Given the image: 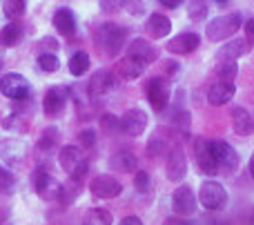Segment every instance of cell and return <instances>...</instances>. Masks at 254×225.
<instances>
[{
  "mask_svg": "<svg viewBox=\"0 0 254 225\" xmlns=\"http://www.w3.org/2000/svg\"><path fill=\"white\" fill-rule=\"evenodd\" d=\"M241 27H243L241 11L221 13V16H216L214 20H210V25H207V40H210V43H225V40L232 38Z\"/></svg>",
  "mask_w": 254,
  "mask_h": 225,
  "instance_id": "6da1fadb",
  "label": "cell"
},
{
  "mask_svg": "<svg viewBox=\"0 0 254 225\" xmlns=\"http://www.w3.org/2000/svg\"><path fill=\"white\" fill-rule=\"evenodd\" d=\"M125 40H127V29L119 22H103L96 31V43L110 56H114V54H119L123 49Z\"/></svg>",
  "mask_w": 254,
  "mask_h": 225,
  "instance_id": "7a4b0ae2",
  "label": "cell"
},
{
  "mask_svg": "<svg viewBox=\"0 0 254 225\" xmlns=\"http://www.w3.org/2000/svg\"><path fill=\"white\" fill-rule=\"evenodd\" d=\"M29 156V147L22 138H4L0 141V159L9 165V168H22Z\"/></svg>",
  "mask_w": 254,
  "mask_h": 225,
  "instance_id": "3957f363",
  "label": "cell"
},
{
  "mask_svg": "<svg viewBox=\"0 0 254 225\" xmlns=\"http://www.w3.org/2000/svg\"><path fill=\"white\" fill-rule=\"evenodd\" d=\"M198 201L205 210H223L228 203V192L219 181H203L198 190Z\"/></svg>",
  "mask_w": 254,
  "mask_h": 225,
  "instance_id": "277c9868",
  "label": "cell"
},
{
  "mask_svg": "<svg viewBox=\"0 0 254 225\" xmlns=\"http://www.w3.org/2000/svg\"><path fill=\"white\" fill-rule=\"evenodd\" d=\"M29 80L25 76L16 74V71H9L0 78V92H2V96L11 98V101H25L29 96Z\"/></svg>",
  "mask_w": 254,
  "mask_h": 225,
  "instance_id": "5b68a950",
  "label": "cell"
},
{
  "mask_svg": "<svg viewBox=\"0 0 254 225\" xmlns=\"http://www.w3.org/2000/svg\"><path fill=\"white\" fill-rule=\"evenodd\" d=\"M170 94H172V85L163 76H156V78H152L147 83V101L154 112L165 110L167 103H170Z\"/></svg>",
  "mask_w": 254,
  "mask_h": 225,
  "instance_id": "8992f818",
  "label": "cell"
},
{
  "mask_svg": "<svg viewBox=\"0 0 254 225\" xmlns=\"http://www.w3.org/2000/svg\"><path fill=\"white\" fill-rule=\"evenodd\" d=\"M196 196H194L192 187L188 185H181L174 190V194H172V210H174V214H179L181 219H190L196 214Z\"/></svg>",
  "mask_w": 254,
  "mask_h": 225,
  "instance_id": "52a82bcc",
  "label": "cell"
},
{
  "mask_svg": "<svg viewBox=\"0 0 254 225\" xmlns=\"http://www.w3.org/2000/svg\"><path fill=\"white\" fill-rule=\"evenodd\" d=\"M165 174L172 183H181L188 174V156L185 150L181 145H174L167 154V163H165Z\"/></svg>",
  "mask_w": 254,
  "mask_h": 225,
  "instance_id": "ba28073f",
  "label": "cell"
},
{
  "mask_svg": "<svg viewBox=\"0 0 254 225\" xmlns=\"http://www.w3.org/2000/svg\"><path fill=\"white\" fill-rule=\"evenodd\" d=\"M89 192H92L96 199H116L123 192V183L116 181L110 174H101V176H94L89 181Z\"/></svg>",
  "mask_w": 254,
  "mask_h": 225,
  "instance_id": "9c48e42d",
  "label": "cell"
},
{
  "mask_svg": "<svg viewBox=\"0 0 254 225\" xmlns=\"http://www.w3.org/2000/svg\"><path fill=\"white\" fill-rule=\"evenodd\" d=\"M63 192V183L58 181L56 176H52L45 169H38L36 172V194L43 201H58Z\"/></svg>",
  "mask_w": 254,
  "mask_h": 225,
  "instance_id": "30bf717a",
  "label": "cell"
},
{
  "mask_svg": "<svg viewBox=\"0 0 254 225\" xmlns=\"http://www.w3.org/2000/svg\"><path fill=\"white\" fill-rule=\"evenodd\" d=\"M194 159H196V165L201 168V172L205 174H216L219 165H216V159L212 154V141H205V138H194Z\"/></svg>",
  "mask_w": 254,
  "mask_h": 225,
  "instance_id": "8fae6325",
  "label": "cell"
},
{
  "mask_svg": "<svg viewBox=\"0 0 254 225\" xmlns=\"http://www.w3.org/2000/svg\"><path fill=\"white\" fill-rule=\"evenodd\" d=\"M67 98H69V89L63 87V85H56V87L47 89V94H45V101H43L45 114H47L49 118H54V116H61L63 110H65V105H67Z\"/></svg>",
  "mask_w": 254,
  "mask_h": 225,
  "instance_id": "7c38bea8",
  "label": "cell"
},
{
  "mask_svg": "<svg viewBox=\"0 0 254 225\" xmlns=\"http://www.w3.org/2000/svg\"><path fill=\"white\" fill-rule=\"evenodd\" d=\"M248 52H250V43H248L246 38H232L216 52V65L234 62V60H239V58L246 56Z\"/></svg>",
  "mask_w": 254,
  "mask_h": 225,
  "instance_id": "4fadbf2b",
  "label": "cell"
},
{
  "mask_svg": "<svg viewBox=\"0 0 254 225\" xmlns=\"http://www.w3.org/2000/svg\"><path fill=\"white\" fill-rule=\"evenodd\" d=\"M212 154H214L216 165H219V168L228 169V172H234V169L239 168V154H237V150H234L230 143L212 141Z\"/></svg>",
  "mask_w": 254,
  "mask_h": 225,
  "instance_id": "5bb4252c",
  "label": "cell"
},
{
  "mask_svg": "<svg viewBox=\"0 0 254 225\" xmlns=\"http://www.w3.org/2000/svg\"><path fill=\"white\" fill-rule=\"evenodd\" d=\"M147 127V114L138 107L134 110H127L123 116H121V129L127 134V136H140Z\"/></svg>",
  "mask_w": 254,
  "mask_h": 225,
  "instance_id": "9a60e30c",
  "label": "cell"
},
{
  "mask_svg": "<svg viewBox=\"0 0 254 225\" xmlns=\"http://www.w3.org/2000/svg\"><path fill=\"white\" fill-rule=\"evenodd\" d=\"M127 56L138 60V62H143V65H149V62H154L158 58V49L154 47L149 40L134 38L129 45H127Z\"/></svg>",
  "mask_w": 254,
  "mask_h": 225,
  "instance_id": "2e32d148",
  "label": "cell"
},
{
  "mask_svg": "<svg viewBox=\"0 0 254 225\" xmlns=\"http://www.w3.org/2000/svg\"><path fill=\"white\" fill-rule=\"evenodd\" d=\"M198 43H201L198 34H194V31H185V34L174 36V38L167 43L165 49L170 54H176V56H185V54H192L194 49L198 47Z\"/></svg>",
  "mask_w": 254,
  "mask_h": 225,
  "instance_id": "e0dca14e",
  "label": "cell"
},
{
  "mask_svg": "<svg viewBox=\"0 0 254 225\" xmlns=\"http://www.w3.org/2000/svg\"><path fill=\"white\" fill-rule=\"evenodd\" d=\"M114 87H116V76L112 74V71H107V69L96 71V74L89 78V85H87L89 94H92L94 98H96V96H105V94H110Z\"/></svg>",
  "mask_w": 254,
  "mask_h": 225,
  "instance_id": "ac0fdd59",
  "label": "cell"
},
{
  "mask_svg": "<svg viewBox=\"0 0 254 225\" xmlns=\"http://www.w3.org/2000/svg\"><path fill=\"white\" fill-rule=\"evenodd\" d=\"M234 94H237L234 83H219V80H216V83L210 87V92H207V103L214 107H221V105L232 101Z\"/></svg>",
  "mask_w": 254,
  "mask_h": 225,
  "instance_id": "d6986e66",
  "label": "cell"
},
{
  "mask_svg": "<svg viewBox=\"0 0 254 225\" xmlns=\"http://www.w3.org/2000/svg\"><path fill=\"white\" fill-rule=\"evenodd\" d=\"M85 156H83V152L78 150L76 145H65V147H61V154H58V163H61V168L65 169L67 174L71 176V172H74L76 168H78L80 163H85Z\"/></svg>",
  "mask_w": 254,
  "mask_h": 225,
  "instance_id": "ffe728a7",
  "label": "cell"
},
{
  "mask_svg": "<svg viewBox=\"0 0 254 225\" xmlns=\"http://www.w3.org/2000/svg\"><path fill=\"white\" fill-rule=\"evenodd\" d=\"M232 129L239 136H250V134H254V118L246 107H234L232 110Z\"/></svg>",
  "mask_w": 254,
  "mask_h": 225,
  "instance_id": "44dd1931",
  "label": "cell"
},
{
  "mask_svg": "<svg viewBox=\"0 0 254 225\" xmlns=\"http://www.w3.org/2000/svg\"><path fill=\"white\" fill-rule=\"evenodd\" d=\"M145 31H147L152 38H165L167 34L172 31V22L170 18L165 16V13H152V16L147 18V22H145Z\"/></svg>",
  "mask_w": 254,
  "mask_h": 225,
  "instance_id": "7402d4cb",
  "label": "cell"
},
{
  "mask_svg": "<svg viewBox=\"0 0 254 225\" xmlns=\"http://www.w3.org/2000/svg\"><path fill=\"white\" fill-rule=\"evenodd\" d=\"M52 22H54V27H56V31H61L63 36H74V31H76V16H74V11L71 9H67V7H61L56 13H54V18H52Z\"/></svg>",
  "mask_w": 254,
  "mask_h": 225,
  "instance_id": "603a6c76",
  "label": "cell"
},
{
  "mask_svg": "<svg viewBox=\"0 0 254 225\" xmlns=\"http://www.w3.org/2000/svg\"><path fill=\"white\" fill-rule=\"evenodd\" d=\"M22 36H25V27H22V22L11 20L0 29V45H2V47H16V45L22 40Z\"/></svg>",
  "mask_w": 254,
  "mask_h": 225,
  "instance_id": "cb8c5ba5",
  "label": "cell"
},
{
  "mask_svg": "<svg viewBox=\"0 0 254 225\" xmlns=\"http://www.w3.org/2000/svg\"><path fill=\"white\" fill-rule=\"evenodd\" d=\"M110 168L114 172H136L138 161H136V156L131 152H116L110 159Z\"/></svg>",
  "mask_w": 254,
  "mask_h": 225,
  "instance_id": "d4e9b609",
  "label": "cell"
},
{
  "mask_svg": "<svg viewBox=\"0 0 254 225\" xmlns=\"http://www.w3.org/2000/svg\"><path fill=\"white\" fill-rule=\"evenodd\" d=\"M116 71H119L121 78H125V80H134V78H138V76L145 71V65H143V62H138V60H134V58L125 56L123 60H121L119 65H116Z\"/></svg>",
  "mask_w": 254,
  "mask_h": 225,
  "instance_id": "484cf974",
  "label": "cell"
},
{
  "mask_svg": "<svg viewBox=\"0 0 254 225\" xmlns=\"http://www.w3.org/2000/svg\"><path fill=\"white\" fill-rule=\"evenodd\" d=\"M89 69V54L87 52H76L74 56L69 58V74L71 76H85Z\"/></svg>",
  "mask_w": 254,
  "mask_h": 225,
  "instance_id": "4316f807",
  "label": "cell"
},
{
  "mask_svg": "<svg viewBox=\"0 0 254 225\" xmlns=\"http://www.w3.org/2000/svg\"><path fill=\"white\" fill-rule=\"evenodd\" d=\"M83 225H112V214L110 210H103V208H94L85 214Z\"/></svg>",
  "mask_w": 254,
  "mask_h": 225,
  "instance_id": "83f0119b",
  "label": "cell"
},
{
  "mask_svg": "<svg viewBox=\"0 0 254 225\" xmlns=\"http://www.w3.org/2000/svg\"><path fill=\"white\" fill-rule=\"evenodd\" d=\"M237 62H223V65H216V80L219 83H234L237 78Z\"/></svg>",
  "mask_w": 254,
  "mask_h": 225,
  "instance_id": "f1b7e54d",
  "label": "cell"
},
{
  "mask_svg": "<svg viewBox=\"0 0 254 225\" xmlns=\"http://www.w3.org/2000/svg\"><path fill=\"white\" fill-rule=\"evenodd\" d=\"M58 129L56 127H47V129H43V134H40V138H38V150H43V152H49L54 145L58 143Z\"/></svg>",
  "mask_w": 254,
  "mask_h": 225,
  "instance_id": "f546056e",
  "label": "cell"
},
{
  "mask_svg": "<svg viewBox=\"0 0 254 225\" xmlns=\"http://www.w3.org/2000/svg\"><path fill=\"white\" fill-rule=\"evenodd\" d=\"M2 127L4 129H11V132H18V134H25L27 129H29V123H27L22 116L11 114V116H7V118L2 120Z\"/></svg>",
  "mask_w": 254,
  "mask_h": 225,
  "instance_id": "4dcf8cb0",
  "label": "cell"
},
{
  "mask_svg": "<svg viewBox=\"0 0 254 225\" xmlns=\"http://www.w3.org/2000/svg\"><path fill=\"white\" fill-rule=\"evenodd\" d=\"M101 129L105 134H116V132H123L121 129V118L114 114H103L101 116Z\"/></svg>",
  "mask_w": 254,
  "mask_h": 225,
  "instance_id": "1f68e13d",
  "label": "cell"
},
{
  "mask_svg": "<svg viewBox=\"0 0 254 225\" xmlns=\"http://www.w3.org/2000/svg\"><path fill=\"white\" fill-rule=\"evenodd\" d=\"M27 4L22 2V0H7V2L2 4V11L7 18H20L22 13H25Z\"/></svg>",
  "mask_w": 254,
  "mask_h": 225,
  "instance_id": "d6a6232c",
  "label": "cell"
},
{
  "mask_svg": "<svg viewBox=\"0 0 254 225\" xmlns=\"http://www.w3.org/2000/svg\"><path fill=\"white\" fill-rule=\"evenodd\" d=\"M165 150H167L165 138H161V136H156V134H154V136L149 138V143H147V154L152 156V159H156V156L165 154Z\"/></svg>",
  "mask_w": 254,
  "mask_h": 225,
  "instance_id": "836d02e7",
  "label": "cell"
},
{
  "mask_svg": "<svg viewBox=\"0 0 254 225\" xmlns=\"http://www.w3.org/2000/svg\"><path fill=\"white\" fill-rule=\"evenodd\" d=\"M38 65L43 71H47V74H54V71L61 67V60H58L54 54H40L38 56Z\"/></svg>",
  "mask_w": 254,
  "mask_h": 225,
  "instance_id": "e575fe53",
  "label": "cell"
},
{
  "mask_svg": "<svg viewBox=\"0 0 254 225\" xmlns=\"http://www.w3.org/2000/svg\"><path fill=\"white\" fill-rule=\"evenodd\" d=\"M78 143L85 147V150H92V147L96 145V129H92V127L83 129V132L78 134Z\"/></svg>",
  "mask_w": 254,
  "mask_h": 225,
  "instance_id": "d590c367",
  "label": "cell"
},
{
  "mask_svg": "<svg viewBox=\"0 0 254 225\" xmlns=\"http://www.w3.org/2000/svg\"><path fill=\"white\" fill-rule=\"evenodd\" d=\"M134 187H136V192L145 194V192L149 190V174L143 172V169H138V172L134 174Z\"/></svg>",
  "mask_w": 254,
  "mask_h": 225,
  "instance_id": "8d00e7d4",
  "label": "cell"
},
{
  "mask_svg": "<svg viewBox=\"0 0 254 225\" xmlns=\"http://www.w3.org/2000/svg\"><path fill=\"white\" fill-rule=\"evenodd\" d=\"M190 20H203L207 16V4L205 2H192L190 4Z\"/></svg>",
  "mask_w": 254,
  "mask_h": 225,
  "instance_id": "74e56055",
  "label": "cell"
},
{
  "mask_svg": "<svg viewBox=\"0 0 254 225\" xmlns=\"http://www.w3.org/2000/svg\"><path fill=\"white\" fill-rule=\"evenodd\" d=\"M11 185H13V174L7 172L4 168H0V192L11 190Z\"/></svg>",
  "mask_w": 254,
  "mask_h": 225,
  "instance_id": "f35d334b",
  "label": "cell"
},
{
  "mask_svg": "<svg viewBox=\"0 0 254 225\" xmlns=\"http://www.w3.org/2000/svg\"><path fill=\"white\" fill-rule=\"evenodd\" d=\"M246 25V40L250 45H254V18H250L248 22H243Z\"/></svg>",
  "mask_w": 254,
  "mask_h": 225,
  "instance_id": "ab89813d",
  "label": "cell"
},
{
  "mask_svg": "<svg viewBox=\"0 0 254 225\" xmlns=\"http://www.w3.org/2000/svg\"><path fill=\"white\" fill-rule=\"evenodd\" d=\"M125 7L129 9V11L134 13V16H138V13L143 11V4H140V2H125Z\"/></svg>",
  "mask_w": 254,
  "mask_h": 225,
  "instance_id": "60d3db41",
  "label": "cell"
},
{
  "mask_svg": "<svg viewBox=\"0 0 254 225\" xmlns=\"http://www.w3.org/2000/svg\"><path fill=\"white\" fill-rule=\"evenodd\" d=\"M121 7H123V2H101V9H105V11H116Z\"/></svg>",
  "mask_w": 254,
  "mask_h": 225,
  "instance_id": "b9f144b4",
  "label": "cell"
},
{
  "mask_svg": "<svg viewBox=\"0 0 254 225\" xmlns=\"http://www.w3.org/2000/svg\"><path fill=\"white\" fill-rule=\"evenodd\" d=\"M119 225H143V221H140L138 217H125Z\"/></svg>",
  "mask_w": 254,
  "mask_h": 225,
  "instance_id": "7bdbcfd3",
  "label": "cell"
},
{
  "mask_svg": "<svg viewBox=\"0 0 254 225\" xmlns=\"http://www.w3.org/2000/svg\"><path fill=\"white\" fill-rule=\"evenodd\" d=\"M179 62H174V60H167L165 62V69H167V74H176V71H179Z\"/></svg>",
  "mask_w": 254,
  "mask_h": 225,
  "instance_id": "ee69618b",
  "label": "cell"
},
{
  "mask_svg": "<svg viewBox=\"0 0 254 225\" xmlns=\"http://www.w3.org/2000/svg\"><path fill=\"white\" fill-rule=\"evenodd\" d=\"M165 225H194V223L188 221V219H170V221H165Z\"/></svg>",
  "mask_w": 254,
  "mask_h": 225,
  "instance_id": "f6af8a7d",
  "label": "cell"
},
{
  "mask_svg": "<svg viewBox=\"0 0 254 225\" xmlns=\"http://www.w3.org/2000/svg\"><path fill=\"white\" fill-rule=\"evenodd\" d=\"M161 4L167 9H176V7H181V0H161Z\"/></svg>",
  "mask_w": 254,
  "mask_h": 225,
  "instance_id": "bcb514c9",
  "label": "cell"
},
{
  "mask_svg": "<svg viewBox=\"0 0 254 225\" xmlns=\"http://www.w3.org/2000/svg\"><path fill=\"white\" fill-rule=\"evenodd\" d=\"M248 169H250V174L254 176V154L250 156V163H248Z\"/></svg>",
  "mask_w": 254,
  "mask_h": 225,
  "instance_id": "7dc6e473",
  "label": "cell"
},
{
  "mask_svg": "<svg viewBox=\"0 0 254 225\" xmlns=\"http://www.w3.org/2000/svg\"><path fill=\"white\" fill-rule=\"evenodd\" d=\"M2 67H4V62H2V58H0V71H2Z\"/></svg>",
  "mask_w": 254,
  "mask_h": 225,
  "instance_id": "c3c4849f",
  "label": "cell"
},
{
  "mask_svg": "<svg viewBox=\"0 0 254 225\" xmlns=\"http://www.w3.org/2000/svg\"><path fill=\"white\" fill-rule=\"evenodd\" d=\"M250 225H254V219H252V221H250Z\"/></svg>",
  "mask_w": 254,
  "mask_h": 225,
  "instance_id": "681fc988",
  "label": "cell"
}]
</instances>
